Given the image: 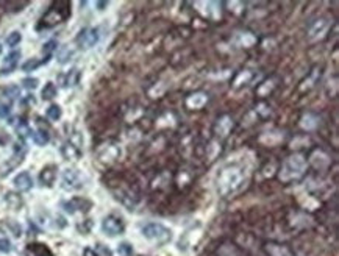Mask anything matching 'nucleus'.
Wrapping results in <instances>:
<instances>
[{"label":"nucleus","mask_w":339,"mask_h":256,"mask_svg":"<svg viewBox=\"0 0 339 256\" xmlns=\"http://www.w3.org/2000/svg\"><path fill=\"white\" fill-rule=\"evenodd\" d=\"M244 181V169L236 164H230V166L224 167L217 175V191L222 195H230L235 194L242 188Z\"/></svg>","instance_id":"obj_1"},{"label":"nucleus","mask_w":339,"mask_h":256,"mask_svg":"<svg viewBox=\"0 0 339 256\" xmlns=\"http://www.w3.org/2000/svg\"><path fill=\"white\" fill-rule=\"evenodd\" d=\"M305 169H306V161L304 160V157H300V155L289 157L288 160H285V162H283V166H281L280 180L285 183L297 180L305 173Z\"/></svg>","instance_id":"obj_2"},{"label":"nucleus","mask_w":339,"mask_h":256,"mask_svg":"<svg viewBox=\"0 0 339 256\" xmlns=\"http://www.w3.org/2000/svg\"><path fill=\"white\" fill-rule=\"evenodd\" d=\"M141 233L145 239L157 242V244H166L172 239V231L169 228L164 226L163 224H157V222H149V224L142 225Z\"/></svg>","instance_id":"obj_3"},{"label":"nucleus","mask_w":339,"mask_h":256,"mask_svg":"<svg viewBox=\"0 0 339 256\" xmlns=\"http://www.w3.org/2000/svg\"><path fill=\"white\" fill-rule=\"evenodd\" d=\"M69 8H70L69 2H55L50 6V10L42 16L41 27H45V29H47V27L58 25L60 22H63L69 16Z\"/></svg>","instance_id":"obj_4"},{"label":"nucleus","mask_w":339,"mask_h":256,"mask_svg":"<svg viewBox=\"0 0 339 256\" xmlns=\"http://www.w3.org/2000/svg\"><path fill=\"white\" fill-rule=\"evenodd\" d=\"M102 231L108 236H119V234H122L125 231V224L121 217H117L114 214L111 216H106L103 219V222H102Z\"/></svg>","instance_id":"obj_5"},{"label":"nucleus","mask_w":339,"mask_h":256,"mask_svg":"<svg viewBox=\"0 0 339 256\" xmlns=\"http://www.w3.org/2000/svg\"><path fill=\"white\" fill-rule=\"evenodd\" d=\"M99 38H100V34L97 29H83L78 33L75 41L81 49H91L99 42Z\"/></svg>","instance_id":"obj_6"},{"label":"nucleus","mask_w":339,"mask_h":256,"mask_svg":"<svg viewBox=\"0 0 339 256\" xmlns=\"http://www.w3.org/2000/svg\"><path fill=\"white\" fill-rule=\"evenodd\" d=\"M119 157H121V149H119V145L116 144L103 145V147L99 150V161H102L103 164H111Z\"/></svg>","instance_id":"obj_7"},{"label":"nucleus","mask_w":339,"mask_h":256,"mask_svg":"<svg viewBox=\"0 0 339 256\" xmlns=\"http://www.w3.org/2000/svg\"><path fill=\"white\" fill-rule=\"evenodd\" d=\"M81 175L78 173V170H72L68 169L64 170L63 173V189H68V191H74L78 189L81 186Z\"/></svg>","instance_id":"obj_8"},{"label":"nucleus","mask_w":339,"mask_h":256,"mask_svg":"<svg viewBox=\"0 0 339 256\" xmlns=\"http://www.w3.org/2000/svg\"><path fill=\"white\" fill-rule=\"evenodd\" d=\"M21 60V52L19 50H14L11 53L6 55V58L3 60V66L0 67V75H8L11 74V72L16 69L17 63Z\"/></svg>","instance_id":"obj_9"},{"label":"nucleus","mask_w":339,"mask_h":256,"mask_svg":"<svg viewBox=\"0 0 339 256\" xmlns=\"http://www.w3.org/2000/svg\"><path fill=\"white\" fill-rule=\"evenodd\" d=\"M13 183H14V188L22 191V192H27L33 188V180H32V175L29 172H21L19 175L14 177Z\"/></svg>","instance_id":"obj_10"},{"label":"nucleus","mask_w":339,"mask_h":256,"mask_svg":"<svg viewBox=\"0 0 339 256\" xmlns=\"http://www.w3.org/2000/svg\"><path fill=\"white\" fill-rule=\"evenodd\" d=\"M208 256H237V249L233 244L225 242V244H221L219 247H216Z\"/></svg>","instance_id":"obj_11"},{"label":"nucleus","mask_w":339,"mask_h":256,"mask_svg":"<svg viewBox=\"0 0 339 256\" xmlns=\"http://www.w3.org/2000/svg\"><path fill=\"white\" fill-rule=\"evenodd\" d=\"M266 252H268L269 256H292V252L286 245H280L275 242L266 245Z\"/></svg>","instance_id":"obj_12"},{"label":"nucleus","mask_w":339,"mask_h":256,"mask_svg":"<svg viewBox=\"0 0 339 256\" xmlns=\"http://www.w3.org/2000/svg\"><path fill=\"white\" fill-rule=\"evenodd\" d=\"M55 178H57V167H55V166L44 167L42 172L39 173V180H41L42 185H45V186H52Z\"/></svg>","instance_id":"obj_13"},{"label":"nucleus","mask_w":339,"mask_h":256,"mask_svg":"<svg viewBox=\"0 0 339 256\" xmlns=\"http://www.w3.org/2000/svg\"><path fill=\"white\" fill-rule=\"evenodd\" d=\"M327 29H328V24H327V21H325V19L316 21V22H314V25L311 27V30H309V36H311V38H313V39L322 38V36L325 34V32H327Z\"/></svg>","instance_id":"obj_14"},{"label":"nucleus","mask_w":339,"mask_h":256,"mask_svg":"<svg viewBox=\"0 0 339 256\" xmlns=\"http://www.w3.org/2000/svg\"><path fill=\"white\" fill-rule=\"evenodd\" d=\"M61 153H63V157L66 158V160H70V161H74L77 158H80V150L78 147H75L74 144L72 142H66V144H63V147H61Z\"/></svg>","instance_id":"obj_15"},{"label":"nucleus","mask_w":339,"mask_h":256,"mask_svg":"<svg viewBox=\"0 0 339 256\" xmlns=\"http://www.w3.org/2000/svg\"><path fill=\"white\" fill-rule=\"evenodd\" d=\"M27 252H29L30 256H52L49 247L44 244H30Z\"/></svg>","instance_id":"obj_16"},{"label":"nucleus","mask_w":339,"mask_h":256,"mask_svg":"<svg viewBox=\"0 0 339 256\" xmlns=\"http://www.w3.org/2000/svg\"><path fill=\"white\" fill-rule=\"evenodd\" d=\"M66 208L69 213H74L75 209H80V211H88V209L91 208V202H88V200L85 198H75L72 200L70 203H66Z\"/></svg>","instance_id":"obj_17"},{"label":"nucleus","mask_w":339,"mask_h":256,"mask_svg":"<svg viewBox=\"0 0 339 256\" xmlns=\"http://www.w3.org/2000/svg\"><path fill=\"white\" fill-rule=\"evenodd\" d=\"M232 119L228 117V116H224V117H221L217 121V124H216V131L221 134V136H227L228 134V131H230V128H232Z\"/></svg>","instance_id":"obj_18"},{"label":"nucleus","mask_w":339,"mask_h":256,"mask_svg":"<svg viewBox=\"0 0 339 256\" xmlns=\"http://www.w3.org/2000/svg\"><path fill=\"white\" fill-rule=\"evenodd\" d=\"M206 100H208V97L203 94V93H197V94H192L189 98H188V106L189 108H194V109H197V108H202L203 106L205 103H206Z\"/></svg>","instance_id":"obj_19"},{"label":"nucleus","mask_w":339,"mask_h":256,"mask_svg":"<svg viewBox=\"0 0 339 256\" xmlns=\"http://www.w3.org/2000/svg\"><path fill=\"white\" fill-rule=\"evenodd\" d=\"M78 70L77 69H72L69 70L66 75H60V80L63 81V86H74L77 85V81H78Z\"/></svg>","instance_id":"obj_20"},{"label":"nucleus","mask_w":339,"mask_h":256,"mask_svg":"<svg viewBox=\"0 0 339 256\" xmlns=\"http://www.w3.org/2000/svg\"><path fill=\"white\" fill-rule=\"evenodd\" d=\"M41 97L44 100H52L53 97H57V86H55L52 81H49V83H45V86L42 88L41 91Z\"/></svg>","instance_id":"obj_21"},{"label":"nucleus","mask_w":339,"mask_h":256,"mask_svg":"<svg viewBox=\"0 0 339 256\" xmlns=\"http://www.w3.org/2000/svg\"><path fill=\"white\" fill-rule=\"evenodd\" d=\"M32 138H33V141L38 144V145H45V144L50 141L49 133L44 131V130H38V131L32 133Z\"/></svg>","instance_id":"obj_22"},{"label":"nucleus","mask_w":339,"mask_h":256,"mask_svg":"<svg viewBox=\"0 0 339 256\" xmlns=\"http://www.w3.org/2000/svg\"><path fill=\"white\" fill-rule=\"evenodd\" d=\"M47 117L50 119V121H58V119L61 117V108L58 105H50L47 108Z\"/></svg>","instance_id":"obj_23"},{"label":"nucleus","mask_w":339,"mask_h":256,"mask_svg":"<svg viewBox=\"0 0 339 256\" xmlns=\"http://www.w3.org/2000/svg\"><path fill=\"white\" fill-rule=\"evenodd\" d=\"M21 39H22L21 33H19V32H13L11 34H8V38H6V45H8V47H16V45L21 42Z\"/></svg>","instance_id":"obj_24"},{"label":"nucleus","mask_w":339,"mask_h":256,"mask_svg":"<svg viewBox=\"0 0 339 256\" xmlns=\"http://www.w3.org/2000/svg\"><path fill=\"white\" fill-rule=\"evenodd\" d=\"M39 66H41V61L36 60V58H32V60H29L27 63L22 64V70H25V72H32V70H34L36 67H39Z\"/></svg>","instance_id":"obj_25"},{"label":"nucleus","mask_w":339,"mask_h":256,"mask_svg":"<svg viewBox=\"0 0 339 256\" xmlns=\"http://www.w3.org/2000/svg\"><path fill=\"white\" fill-rule=\"evenodd\" d=\"M119 253H121L122 256H132V255H133V249H132V245H130V244H127V242L121 244V245H119Z\"/></svg>","instance_id":"obj_26"},{"label":"nucleus","mask_w":339,"mask_h":256,"mask_svg":"<svg viewBox=\"0 0 339 256\" xmlns=\"http://www.w3.org/2000/svg\"><path fill=\"white\" fill-rule=\"evenodd\" d=\"M22 85L27 89H36V88H38V85H39V80L38 78H25L22 81Z\"/></svg>","instance_id":"obj_27"},{"label":"nucleus","mask_w":339,"mask_h":256,"mask_svg":"<svg viewBox=\"0 0 339 256\" xmlns=\"http://www.w3.org/2000/svg\"><path fill=\"white\" fill-rule=\"evenodd\" d=\"M57 45H58V42H57V41H55V39H53V41H49L47 44H45V45H44V49H42V52H44V53H45V55H47V57H49V55H50V53H52V52H53L55 49H57Z\"/></svg>","instance_id":"obj_28"},{"label":"nucleus","mask_w":339,"mask_h":256,"mask_svg":"<svg viewBox=\"0 0 339 256\" xmlns=\"http://www.w3.org/2000/svg\"><path fill=\"white\" fill-rule=\"evenodd\" d=\"M11 250V244L8 239H0V252H3V253H8Z\"/></svg>","instance_id":"obj_29"},{"label":"nucleus","mask_w":339,"mask_h":256,"mask_svg":"<svg viewBox=\"0 0 339 256\" xmlns=\"http://www.w3.org/2000/svg\"><path fill=\"white\" fill-rule=\"evenodd\" d=\"M8 114H10V105L0 103V119H2V117H6Z\"/></svg>","instance_id":"obj_30"},{"label":"nucleus","mask_w":339,"mask_h":256,"mask_svg":"<svg viewBox=\"0 0 339 256\" xmlns=\"http://www.w3.org/2000/svg\"><path fill=\"white\" fill-rule=\"evenodd\" d=\"M85 256H97V255H96V253H94L93 250H89V249H86V250H85Z\"/></svg>","instance_id":"obj_31"},{"label":"nucleus","mask_w":339,"mask_h":256,"mask_svg":"<svg viewBox=\"0 0 339 256\" xmlns=\"http://www.w3.org/2000/svg\"><path fill=\"white\" fill-rule=\"evenodd\" d=\"M0 53H2V45H0Z\"/></svg>","instance_id":"obj_32"}]
</instances>
